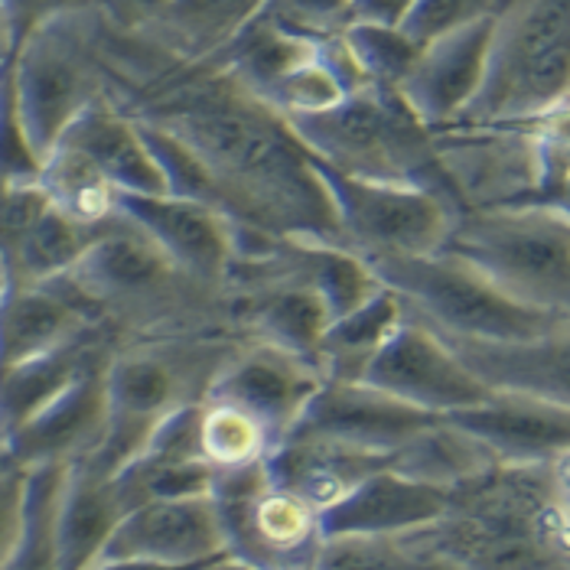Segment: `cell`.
Returning <instances> with one entry per match:
<instances>
[{
    "label": "cell",
    "mask_w": 570,
    "mask_h": 570,
    "mask_svg": "<svg viewBox=\"0 0 570 570\" xmlns=\"http://www.w3.org/2000/svg\"><path fill=\"white\" fill-rule=\"evenodd\" d=\"M128 115L174 131L206 164L228 219L287 242L343 245L333 199L304 140L281 111L228 76L167 91Z\"/></svg>",
    "instance_id": "1"
},
{
    "label": "cell",
    "mask_w": 570,
    "mask_h": 570,
    "mask_svg": "<svg viewBox=\"0 0 570 570\" xmlns=\"http://www.w3.org/2000/svg\"><path fill=\"white\" fill-rule=\"evenodd\" d=\"M463 570H570V512L548 463H492L450 489L443 519L417 531Z\"/></svg>",
    "instance_id": "2"
},
{
    "label": "cell",
    "mask_w": 570,
    "mask_h": 570,
    "mask_svg": "<svg viewBox=\"0 0 570 570\" xmlns=\"http://www.w3.org/2000/svg\"><path fill=\"white\" fill-rule=\"evenodd\" d=\"M59 281L98 323H115L137 340L196 336L199 326L232 316L228 287L183 271L121 213Z\"/></svg>",
    "instance_id": "3"
},
{
    "label": "cell",
    "mask_w": 570,
    "mask_h": 570,
    "mask_svg": "<svg viewBox=\"0 0 570 570\" xmlns=\"http://www.w3.org/2000/svg\"><path fill=\"white\" fill-rule=\"evenodd\" d=\"M232 350L219 340L164 336L111 352L105 365L108 428L82 463L101 476H118L167 414L206 397Z\"/></svg>",
    "instance_id": "4"
},
{
    "label": "cell",
    "mask_w": 570,
    "mask_h": 570,
    "mask_svg": "<svg viewBox=\"0 0 570 570\" xmlns=\"http://www.w3.org/2000/svg\"><path fill=\"white\" fill-rule=\"evenodd\" d=\"M287 121L316 160L362 179L431 189L463 213L453 179L440 160L434 131L392 88H365L336 108L294 115Z\"/></svg>",
    "instance_id": "5"
},
{
    "label": "cell",
    "mask_w": 570,
    "mask_h": 570,
    "mask_svg": "<svg viewBox=\"0 0 570 570\" xmlns=\"http://www.w3.org/2000/svg\"><path fill=\"white\" fill-rule=\"evenodd\" d=\"M443 252L470 262L512 301L570 320V216L551 203L463 209Z\"/></svg>",
    "instance_id": "6"
},
{
    "label": "cell",
    "mask_w": 570,
    "mask_h": 570,
    "mask_svg": "<svg viewBox=\"0 0 570 570\" xmlns=\"http://www.w3.org/2000/svg\"><path fill=\"white\" fill-rule=\"evenodd\" d=\"M492 23L483 91L456 125H522L564 105L570 0H499Z\"/></svg>",
    "instance_id": "7"
},
{
    "label": "cell",
    "mask_w": 570,
    "mask_h": 570,
    "mask_svg": "<svg viewBox=\"0 0 570 570\" xmlns=\"http://www.w3.org/2000/svg\"><path fill=\"white\" fill-rule=\"evenodd\" d=\"M368 267L389 291H395L404 307L443 336L525 340L568 323L564 316L512 301L483 271L443 248L428 255L368 258Z\"/></svg>",
    "instance_id": "8"
},
{
    "label": "cell",
    "mask_w": 570,
    "mask_h": 570,
    "mask_svg": "<svg viewBox=\"0 0 570 570\" xmlns=\"http://www.w3.org/2000/svg\"><path fill=\"white\" fill-rule=\"evenodd\" d=\"M20 121L46 157L88 105L108 98L95 37V7L59 17L27 37L10 66Z\"/></svg>",
    "instance_id": "9"
},
{
    "label": "cell",
    "mask_w": 570,
    "mask_h": 570,
    "mask_svg": "<svg viewBox=\"0 0 570 570\" xmlns=\"http://www.w3.org/2000/svg\"><path fill=\"white\" fill-rule=\"evenodd\" d=\"M313 167L333 199L343 245L365 262L440 252L460 216L446 196L431 189L350 176L316 157Z\"/></svg>",
    "instance_id": "10"
},
{
    "label": "cell",
    "mask_w": 570,
    "mask_h": 570,
    "mask_svg": "<svg viewBox=\"0 0 570 570\" xmlns=\"http://www.w3.org/2000/svg\"><path fill=\"white\" fill-rule=\"evenodd\" d=\"M213 502L225 551L255 570L313 564L323 544L320 512L287 489L271 483L262 463L216 470Z\"/></svg>",
    "instance_id": "11"
},
{
    "label": "cell",
    "mask_w": 570,
    "mask_h": 570,
    "mask_svg": "<svg viewBox=\"0 0 570 570\" xmlns=\"http://www.w3.org/2000/svg\"><path fill=\"white\" fill-rule=\"evenodd\" d=\"M358 382H368L438 417L483 404L492 395L438 330L411 309L385 346L372 355Z\"/></svg>",
    "instance_id": "12"
},
{
    "label": "cell",
    "mask_w": 570,
    "mask_h": 570,
    "mask_svg": "<svg viewBox=\"0 0 570 570\" xmlns=\"http://www.w3.org/2000/svg\"><path fill=\"white\" fill-rule=\"evenodd\" d=\"M438 421V414L421 411L368 382L323 379V385L313 392L291 434L336 440L368 453L395 456L401 446L421 438Z\"/></svg>",
    "instance_id": "13"
},
{
    "label": "cell",
    "mask_w": 570,
    "mask_h": 570,
    "mask_svg": "<svg viewBox=\"0 0 570 570\" xmlns=\"http://www.w3.org/2000/svg\"><path fill=\"white\" fill-rule=\"evenodd\" d=\"M323 385L320 368L291 355V352L267 346V343H242L222 362L206 397L225 401L245 414H252L271 434L274 446L294 431L313 392Z\"/></svg>",
    "instance_id": "14"
},
{
    "label": "cell",
    "mask_w": 570,
    "mask_h": 570,
    "mask_svg": "<svg viewBox=\"0 0 570 570\" xmlns=\"http://www.w3.org/2000/svg\"><path fill=\"white\" fill-rule=\"evenodd\" d=\"M228 554L213 495L147 499L111 531L98 561H157L196 568ZM95 561V564H98Z\"/></svg>",
    "instance_id": "15"
},
{
    "label": "cell",
    "mask_w": 570,
    "mask_h": 570,
    "mask_svg": "<svg viewBox=\"0 0 570 570\" xmlns=\"http://www.w3.org/2000/svg\"><path fill=\"white\" fill-rule=\"evenodd\" d=\"M115 209L137 225L160 252H167L183 271L228 287V271L235 264L238 222L216 206L183 199V196H134L118 193Z\"/></svg>",
    "instance_id": "16"
},
{
    "label": "cell",
    "mask_w": 570,
    "mask_h": 570,
    "mask_svg": "<svg viewBox=\"0 0 570 570\" xmlns=\"http://www.w3.org/2000/svg\"><path fill=\"white\" fill-rule=\"evenodd\" d=\"M492 27V17H483L421 46V56L397 95L431 131L456 125L483 91Z\"/></svg>",
    "instance_id": "17"
},
{
    "label": "cell",
    "mask_w": 570,
    "mask_h": 570,
    "mask_svg": "<svg viewBox=\"0 0 570 570\" xmlns=\"http://www.w3.org/2000/svg\"><path fill=\"white\" fill-rule=\"evenodd\" d=\"M108 355H98L82 368L59 395L43 404L30 421H23L13 434H7L0 450L7 460L33 470L49 463H76L101 443L108 428V392H105V365Z\"/></svg>",
    "instance_id": "18"
},
{
    "label": "cell",
    "mask_w": 570,
    "mask_h": 570,
    "mask_svg": "<svg viewBox=\"0 0 570 570\" xmlns=\"http://www.w3.org/2000/svg\"><path fill=\"white\" fill-rule=\"evenodd\" d=\"M443 340L489 392L528 395L570 407V320L525 340Z\"/></svg>",
    "instance_id": "19"
},
{
    "label": "cell",
    "mask_w": 570,
    "mask_h": 570,
    "mask_svg": "<svg viewBox=\"0 0 570 570\" xmlns=\"http://www.w3.org/2000/svg\"><path fill=\"white\" fill-rule=\"evenodd\" d=\"M450 489L414 480L395 466L365 476L340 502L320 512L323 538L343 534H411L443 519Z\"/></svg>",
    "instance_id": "20"
},
{
    "label": "cell",
    "mask_w": 570,
    "mask_h": 570,
    "mask_svg": "<svg viewBox=\"0 0 570 570\" xmlns=\"http://www.w3.org/2000/svg\"><path fill=\"white\" fill-rule=\"evenodd\" d=\"M446 421L480 440L499 463H551L570 450V407L538 397L492 392Z\"/></svg>",
    "instance_id": "21"
},
{
    "label": "cell",
    "mask_w": 570,
    "mask_h": 570,
    "mask_svg": "<svg viewBox=\"0 0 570 570\" xmlns=\"http://www.w3.org/2000/svg\"><path fill=\"white\" fill-rule=\"evenodd\" d=\"M98 320L56 277L46 284H10L0 304V368L62 350L88 333H98Z\"/></svg>",
    "instance_id": "22"
},
{
    "label": "cell",
    "mask_w": 570,
    "mask_h": 570,
    "mask_svg": "<svg viewBox=\"0 0 570 570\" xmlns=\"http://www.w3.org/2000/svg\"><path fill=\"white\" fill-rule=\"evenodd\" d=\"M392 463L395 456H385V453H368V450L346 446L336 440L301 438V434L284 438L264 456V470L271 483L301 495L316 512L330 509L365 476Z\"/></svg>",
    "instance_id": "23"
},
{
    "label": "cell",
    "mask_w": 570,
    "mask_h": 570,
    "mask_svg": "<svg viewBox=\"0 0 570 570\" xmlns=\"http://www.w3.org/2000/svg\"><path fill=\"white\" fill-rule=\"evenodd\" d=\"M59 144L86 154L118 193H134V196H164L167 193L164 170H160L154 150L147 147L137 118L128 115L121 105H115L111 98L88 105L86 111L69 125V131L62 134Z\"/></svg>",
    "instance_id": "24"
},
{
    "label": "cell",
    "mask_w": 570,
    "mask_h": 570,
    "mask_svg": "<svg viewBox=\"0 0 570 570\" xmlns=\"http://www.w3.org/2000/svg\"><path fill=\"white\" fill-rule=\"evenodd\" d=\"M128 502L111 476L95 473L76 460L66 466V480L56 505V568L88 570L105 551L111 531L128 515Z\"/></svg>",
    "instance_id": "25"
},
{
    "label": "cell",
    "mask_w": 570,
    "mask_h": 570,
    "mask_svg": "<svg viewBox=\"0 0 570 570\" xmlns=\"http://www.w3.org/2000/svg\"><path fill=\"white\" fill-rule=\"evenodd\" d=\"M95 336L98 333H88L62 350L43 352L0 368V443L59 395L98 355H105Z\"/></svg>",
    "instance_id": "26"
},
{
    "label": "cell",
    "mask_w": 570,
    "mask_h": 570,
    "mask_svg": "<svg viewBox=\"0 0 570 570\" xmlns=\"http://www.w3.org/2000/svg\"><path fill=\"white\" fill-rule=\"evenodd\" d=\"M404 316H407L404 301L389 287H382L375 297H368L350 313L336 316L320 343V355H316L320 375L336 382H358L372 355L385 346V340L401 326Z\"/></svg>",
    "instance_id": "27"
},
{
    "label": "cell",
    "mask_w": 570,
    "mask_h": 570,
    "mask_svg": "<svg viewBox=\"0 0 570 570\" xmlns=\"http://www.w3.org/2000/svg\"><path fill=\"white\" fill-rule=\"evenodd\" d=\"M111 222V219H108ZM105 222V225H108ZM105 225H86L66 216L49 203L40 219L33 222L3 255L0 264L10 277V284H46L62 277L72 264L86 255V248L95 242V235Z\"/></svg>",
    "instance_id": "28"
},
{
    "label": "cell",
    "mask_w": 570,
    "mask_h": 570,
    "mask_svg": "<svg viewBox=\"0 0 570 570\" xmlns=\"http://www.w3.org/2000/svg\"><path fill=\"white\" fill-rule=\"evenodd\" d=\"M264 0H174L147 30L167 37L189 59H213L258 13Z\"/></svg>",
    "instance_id": "29"
},
{
    "label": "cell",
    "mask_w": 570,
    "mask_h": 570,
    "mask_svg": "<svg viewBox=\"0 0 570 570\" xmlns=\"http://www.w3.org/2000/svg\"><path fill=\"white\" fill-rule=\"evenodd\" d=\"M37 183L43 186L49 203L66 216L86 225H105L118 216L115 196L118 189L105 179V174L88 160L86 154L59 144L43 157Z\"/></svg>",
    "instance_id": "30"
},
{
    "label": "cell",
    "mask_w": 570,
    "mask_h": 570,
    "mask_svg": "<svg viewBox=\"0 0 570 570\" xmlns=\"http://www.w3.org/2000/svg\"><path fill=\"white\" fill-rule=\"evenodd\" d=\"M313 570H460L411 534H343L323 538Z\"/></svg>",
    "instance_id": "31"
},
{
    "label": "cell",
    "mask_w": 570,
    "mask_h": 570,
    "mask_svg": "<svg viewBox=\"0 0 570 570\" xmlns=\"http://www.w3.org/2000/svg\"><path fill=\"white\" fill-rule=\"evenodd\" d=\"M199 443H203V456L213 470L252 466V463H262L274 450L271 434L252 414H245L225 401H209V397H203Z\"/></svg>",
    "instance_id": "32"
},
{
    "label": "cell",
    "mask_w": 570,
    "mask_h": 570,
    "mask_svg": "<svg viewBox=\"0 0 570 570\" xmlns=\"http://www.w3.org/2000/svg\"><path fill=\"white\" fill-rule=\"evenodd\" d=\"M343 40L355 56L358 69L365 72V79L375 88L397 91L421 56V43L414 37H407L397 23L355 20V23L343 27Z\"/></svg>",
    "instance_id": "33"
},
{
    "label": "cell",
    "mask_w": 570,
    "mask_h": 570,
    "mask_svg": "<svg viewBox=\"0 0 570 570\" xmlns=\"http://www.w3.org/2000/svg\"><path fill=\"white\" fill-rule=\"evenodd\" d=\"M343 98H350V88L343 86L336 69L326 62L320 40H316V56L307 59L304 66H297L294 72H287L262 101L271 105L274 111H281L284 118H294V115H316V111L336 108Z\"/></svg>",
    "instance_id": "34"
},
{
    "label": "cell",
    "mask_w": 570,
    "mask_h": 570,
    "mask_svg": "<svg viewBox=\"0 0 570 570\" xmlns=\"http://www.w3.org/2000/svg\"><path fill=\"white\" fill-rule=\"evenodd\" d=\"M10 66L0 76V186H10V183H37L40 167H43V157L30 144V134L23 128V121H20V108H17V91H13Z\"/></svg>",
    "instance_id": "35"
},
{
    "label": "cell",
    "mask_w": 570,
    "mask_h": 570,
    "mask_svg": "<svg viewBox=\"0 0 570 570\" xmlns=\"http://www.w3.org/2000/svg\"><path fill=\"white\" fill-rule=\"evenodd\" d=\"M495 7H499V0H414V7L404 13V20L397 27L424 46L456 27L492 17Z\"/></svg>",
    "instance_id": "36"
},
{
    "label": "cell",
    "mask_w": 570,
    "mask_h": 570,
    "mask_svg": "<svg viewBox=\"0 0 570 570\" xmlns=\"http://www.w3.org/2000/svg\"><path fill=\"white\" fill-rule=\"evenodd\" d=\"M352 0H264L255 17L304 37H330L350 23Z\"/></svg>",
    "instance_id": "37"
},
{
    "label": "cell",
    "mask_w": 570,
    "mask_h": 570,
    "mask_svg": "<svg viewBox=\"0 0 570 570\" xmlns=\"http://www.w3.org/2000/svg\"><path fill=\"white\" fill-rule=\"evenodd\" d=\"M27 483L30 470L7 460L0 450V570L13 561L23 528H27Z\"/></svg>",
    "instance_id": "38"
},
{
    "label": "cell",
    "mask_w": 570,
    "mask_h": 570,
    "mask_svg": "<svg viewBox=\"0 0 570 570\" xmlns=\"http://www.w3.org/2000/svg\"><path fill=\"white\" fill-rule=\"evenodd\" d=\"M7 20H10V30H13V40L17 49L23 46L27 37H33L40 27L59 20V17H69V13H82L91 10L95 0H0Z\"/></svg>",
    "instance_id": "39"
},
{
    "label": "cell",
    "mask_w": 570,
    "mask_h": 570,
    "mask_svg": "<svg viewBox=\"0 0 570 570\" xmlns=\"http://www.w3.org/2000/svg\"><path fill=\"white\" fill-rule=\"evenodd\" d=\"M174 0H98L95 7L118 27V30H147Z\"/></svg>",
    "instance_id": "40"
},
{
    "label": "cell",
    "mask_w": 570,
    "mask_h": 570,
    "mask_svg": "<svg viewBox=\"0 0 570 570\" xmlns=\"http://www.w3.org/2000/svg\"><path fill=\"white\" fill-rule=\"evenodd\" d=\"M414 7V0H352L350 23L368 20V23H401L404 13Z\"/></svg>",
    "instance_id": "41"
},
{
    "label": "cell",
    "mask_w": 570,
    "mask_h": 570,
    "mask_svg": "<svg viewBox=\"0 0 570 570\" xmlns=\"http://www.w3.org/2000/svg\"><path fill=\"white\" fill-rule=\"evenodd\" d=\"M199 568V564H196ZM88 570H193V568H179V564H157V561H98Z\"/></svg>",
    "instance_id": "42"
},
{
    "label": "cell",
    "mask_w": 570,
    "mask_h": 570,
    "mask_svg": "<svg viewBox=\"0 0 570 570\" xmlns=\"http://www.w3.org/2000/svg\"><path fill=\"white\" fill-rule=\"evenodd\" d=\"M13 56H17V40H13L10 20H7V13L0 7V76L7 72V66L13 62Z\"/></svg>",
    "instance_id": "43"
},
{
    "label": "cell",
    "mask_w": 570,
    "mask_h": 570,
    "mask_svg": "<svg viewBox=\"0 0 570 570\" xmlns=\"http://www.w3.org/2000/svg\"><path fill=\"white\" fill-rule=\"evenodd\" d=\"M193 570H255L252 564H245V561H238V558H232V554H222V558H213V561H206V564H199V568Z\"/></svg>",
    "instance_id": "44"
},
{
    "label": "cell",
    "mask_w": 570,
    "mask_h": 570,
    "mask_svg": "<svg viewBox=\"0 0 570 570\" xmlns=\"http://www.w3.org/2000/svg\"><path fill=\"white\" fill-rule=\"evenodd\" d=\"M548 203H551V206H558V209H564V213L570 216V176L561 183V186H558V193H554Z\"/></svg>",
    "instance_id": "45"
},
{
    "label": "cell",
    "mask_w": 570,
    "mask_h": 570,
    "mask_svg": "<svg viewBox=\"0 0 570 570\" xmlns=\"http://www.w3.org/2000/svg\"><path fill=\"white\" fill-rule=\"evenodd\" d=\"M7 291H10V277H7V271L0 267V304H3V297H7Z\"/></svg>",
    "instance_id": "46"
},
{
    "label": "cell",
    "mask_w": 570,
    "mask_h": 570,
    "mask_svg": "<svg viewBox=\"0 0 570 570\" xmlns=\"http://www.w3.org/2000/svg\"><path fill=\"white\" fill-rule=\"evenodd\" d=\"M316 564V561H313ZM313 564H294V568H274V570H313Z\"/></svg>",
    "instance_id": "47"
},
{
    "label": "cell",
    "mask_w": 570,
    "mask_h": 570,
    "mask_svg": "<svg viewBox=\"0 0 570 570\" xmlns=\"http://www.w3.org/2000/svg\"><path fill=\"white\" fill-rule=\"evenodd\" d=\"M564 105H570V91H568V98H564Z\"/></svg>",
    "instance_id": "48"
},
{
    "label": "cell",
    "mask_w": 570,
    "mask_h": 570,
    "mask_svg": "<svg viewBox=\"0 0 570 570\" xmlns=\"http://www.w3.org/2000/svg\"><path fill=\"white\" fill-rule=\"evenodd\" d=\"M95 3H98V0H95Z\"/></svg>",
    "instance_id": "49"
}]
</instances>
